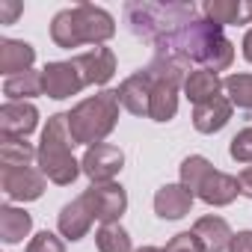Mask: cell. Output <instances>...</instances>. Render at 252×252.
Here are the masks:
<instances>
[{
  "instance_id": "obj_1",
  "label": "cell",
  "mask_w": 252,
  "mask_h": 252,
  "mask_svg": "<svg viewBox=\"0 0 252 252\" xmlns=\"http://www.w3.org/2000/svg\"><path fill=\"white\" fill-rule=\"evenodd\" d=\"M155 57L175 60L187 68L190 63H196L199 68L225 71L234 63V45L225 39L220 24L208 18H196L187 27H181L178 33H172L169 39H163L160 45H155Z\"/></svg>"
},
{
  "instance_id": "obj_2",
  "label": "cell",
  "mask_w": 252,
  "mask_h": 252,
  "mask_svg": "<svg viewBox=\"0 0 252 252\" xmlns=\"http://www.w3.org/2000/svg\"><path fill=\"white\" fill-rule=\"evenodd\" d=\"M116 36V21L107 9L95 3H77L71 9H63L51 21V39L57 48H80V45H104Z\"/></svg>"
},
{
  "instance_id": "obj_3",
  "label": "cell",
  "mask_w": 252,
  "mask_h": 252,
  "mask_svg": "<svg viewBox=\"0 0 252 252\" xmlns=\"http://www.w3.org/2000/svg\"><path fill=\"white\" fill-rule=\"evenodd\" d=\"M125 21H128L131 33L137 39L160 45L181 27L196 21V6L193 3H146V0H137V3L125 6Z\"/></svg>"
},
{
  "instance_id": "obj_4",
  "label": "cell",
  "mask_w": 252,
  "mask_h": 252,
  "mask_svg": "<svg viewBox=\"0 0 252 252\" xmlns=\"http://www.w3.org/2000/svg\"><path fill=\"white\" fill-rule=\"evenodd\" d=\"M71 131H68V113H57L48 119L45 131H42V143H39V169L48 181L68 187L77 181V175L83 172L80 160L71 155Z\"/></svg>"
},
{
  "instance_id": "obj_5",
  "label": "cell",
  "mask_w": 252,
  "mask_h": 252,
  "mask_svg": "<svg viewBox=\"0 0 252 252\" xmlns=\"http://www.w3.org/2000/svg\"><path fill=\"white\" fill-rule=\"evenodd\" d=\"M119 95L116 89H104L92 98H83L71 113H68V131L74 146H98L104 137L113 134L119 122Z\"/></svg>"
},
{
  "instance_id": "obj_6",
  "label": "cell",
  "mask_w": 252,
  "mask_h": 252,
  "mask_svg": "<svg viewBox=\"0 0 252 252\" xmlns=\"http://www.w3.org/2000/svg\"><path fill=\"white\" fill-rule=\"evenodd\" d=\"M83 202H86V208L92 211V217H95L101 225L119 222L122 214L128 211V193H125V187L116 184V181L92 184L89 190H83Z\"/></svg>"
},
{
  "instance_id": "obj_7",
  "label": "cell",
  "mask_w": 252,
  "mask_h": 252,
  "mask_svg": "<svg viewBox=\"0 0 252 252\" xmlns=\"http://www.w3.org/2000/svg\"><path fill=\"white\" fill-rule=\"evenodd\" d=\"M42 86L48 98H71L86 86V77L77 65V60H65V63H48L42 68Z\"/></svg>"
},
{
  "instance_id": "obj_8",
  "label": "cell",
  "mask_w": 252,
  "mask_h": 252,
  "mask_svg": "<svg viewBox=\"0 0 252 252\" xmlns=\"http://www.w3.org/2000/svg\"><path fill=\"white\" fill-rule=\"evenodd\" d=\"M80 166H83V175L92 184H107V181H113L122 172L125 155H122V149H116L110 143H98V146H89L86 149Z\"/></svg>"
},
{
  "instance_id": "obj_9",
  "label": "cell",
  "mask_w": 252,
  "mask_h": 252,
  "mask_svg": "<svg viewBox=\"0 0 252 252\" xmlns=\"http://www.w3.org/2000/svg\"><path fill=\"white\" fill-rule=\"evenodd\" d=\"M45 175L42 169L33 166H18V169H0V187H3L6 199L12 202H36L45 193Z\"/></svg>"
},
{
  "instance_id": "obj_10",
  "label": "cell",
  "mask_w": 252,
  "mask_h": 252,
  "mask_svg": "<svg viewBox=\"0 0 252 252\" xmlns=\"http://www.w3.org/2000/svg\"><path fill=\"white\" fill-rule=\"evenodd\" d=\"M116 95H119V104L131 116H149V110H152V74L143 68L131 77H125L119 83Z\"/></svg>"
},
{
  "instance_id": "obj_11",
  "label": "cell",
  "mask_w": 252,
  "mask_h": 252,
  "mask_svg": "<svg viewBox=\"0 0 252 252\" xmlns=\"http://www.w3.org/2000/svg\"><path fill=\"white\" fill-rule=\"evenodd\" d=\"M39 128V110L30 101H6L0 107V131L3 137H30Z\"/></svg>"
},
{
  "instance_id": "obj_12",
  "label": "cell",
  "mask_w": 252,
  "mask_h": 252,
  "mask_svg": "<svg viewBox=\"0 0 252 252\" xmlns=\"http://www.w3.org/2000/svg\"><path fill=\"white\" fill-rule=\"evenodd\" d=\"M74 60H77V65H80V71L86 77V86H104L116 74V54L110 48H104V45H98V48L74 57Z\"/></svg>"
},
{
  "instance_id": "obj_13",
  "label": "cell",
  "mask_w": 252,
  "mask_h": 252,
  "mask_svg": "<svg viewBox=\"0 0 252 252\" xmlns=\"http://www.w3.org/2000/svg\"><path fill=\"white\" fill-rule=\"evenodd\" d=\"M231 110H234V104L225 95H217V98H211L205 104H196L193 107V128L199 134H217L228 125Z\"/></svg>"
},
{
  "instance_id": "obj_14",
  "label": "cell",
  "mask_w": 252,
  "mask_h": 252,
  "mask_svg": "<svg viewBox=\"0 0 252 252\" xmlns=\"http://www.w3.org/2000/svg\"><path fill=\"white\" fill-rule=\"evenodd\" d=\"M237 193H240L237 178H234V175H225V172H220V169H211V172L205 175V181L199 184V190H196V196H199L205 205H214V208L231 205V202L237 199Z\"/></svg>"
},
{
  "instance_id": "obj_15",
  "label": "cell",
  "mask_w": 252,
  "mask_h": 252,
  "mask_svg": "<svg viewBox=\"0 0 252 252\" xmlns=\"http://www.w3.org/2000/svg\"><path fill=\"white\" fill-rule=\"evenodd\" d=\"M193 193L184 187V184H163L158 193H155V214L160 220H181L190 214L193 208Z\"/></svg>"
},
{
  "instance_id": "obj_16",
  "label": "cell",
  "mask_w": 252,
  "mask_h": 252,
  "mask_svg": "<svg viewBox=\"0 0 252 252\" xmlns=\"http://www.w3.org/2000/svg\"><path fill=\"white\" fill-rule=\"evenodd\" d=\"M92 222H95V217H92V211L86 208L83 196H77L74 202L63 205V211H60V217H57L60 234H63L65 240H71V243H74V240H83V237L89 234Z\"/></svg>"
},
{
  "instance_id": "obj_17",
  "label": "cell",
  "mask_w": 252,
  "mask_h": 252,
  "mask_svg": "<svg viewBox=\"0 0 252 252\" xmlns=\"http://www.w3.org/2000/svg\"><path fill=\"white\" fill-rule=\"evenodd\" d=\"M36 48L18 39H0V74L18 77L24 71H33Z\"/></svg>"
},
{
  "instance_id": "obj_18",
  "label": "cell",
  "mask_w": 252,
  "mask_h": 252,
  "mask_svg": "<svg viewBox=\"0 0 252 252\" xmlns=\"http://www.w3.org/2000/svg\"><path fill=\"white\" fill-rule=\"evenodd\" d=\"M205 18L225 27V24H249L252 21V0H208L202 6Z\"/></svg>"
},
{
  "instance_id": "obj_19",
  "label": "cell",
  "mask_w": 252,
  "mask_h": 252,
  "mask_svg": "<svg viewBox=\"0 0 252 252\" xmlns=\"http://www.w3.org/2000/svg\"><path fill=\"white\" fill-rule=\"evenodd\" d=\"M193 234L202 240L205 252H228V243L234 237L231 228H228V222L222 217H214V214L199 217L196 225H193Z\"/></svg>"
},
{
  "instance_id": "obj_20",
  "label": "cell",
  "mask_w": 252,
  "mask_h": 252,
  "mask_svg": "<svg viewBox=\"0 0 252 252\" xmlns=\"http://www.w3.org/2000/svg\"><path fill=\"white\" fill-rule=\"evenodd\" d=\"M220 92H222V80H220V74L211 71V68H196V71H190L187 80H184V95H187L193 104H205V101L217 98Z\"/></svg>"
},
{
  "instance_id": "obj_21",
  "label": "cell",
  "mask_w": 252,
  "mask_h": 252,
  "mask_svg": "<svg viewBox=\"0 0 252 252\" xmlns=\"http://www.w3.org/2000/svg\"><path fill=\"white\" fill-rule=\"evenodd\" d=\"M39 160V149H33L24 137H3L0 140V169H18Z\"/></svg>"
},
{
  "instance_id": "obj_22",
  "label": "cell",
  "mask_w": 252,
  "mask_h": 252,
  "mask_svg": "<svg viewBox=\"0 0 252 252\" xmlns=\"http://www.w3.org/2000/svg\"><path fill=\"white\" fill-rule=\"evenodd\" d=\"M33 228V217L21 208H12V205H3L0 208V237L3 243H21Z\"/></svg>"
},
{
  "instance_id": "obj_23",
  "label": "cell",
  "mask_w": 252,
  "mask_h": 252,
  "mask_svg": "<svg viewBox=\"0 0 252 252\" xmlns=\"http://www.w3.org/2000/svg\"><path fill=\"white\" fill-rule=\"evenodd\" d=\"M3 95H6V101H27V98L45 95L42 71H24V74H18V77H9V80L3 83Z\"/></svg>"
},
{
  "instance_id": "obj_24",
  "label": "cell",
  "mask_w": 252,
  "mask_h": 252,
  "mask_svg": "<svg viewBox=\"0 0 252 252\" xmlns=\"http://www.w3.org/2000/svg\"><path fill=\"white\" fill-rule=\"evenodd\" d=\"M95 243H98V252H134L131 249V234L119 222L101 225L98 234H95Z\"/></svg>"
},
{
  "instance_id": "obj_25",
  "label": "cell",
  "mask_w": 252,
  "mask_h": 252,
  "mask_svg": "<svg viewBox=\"0 0 252 252\" xmlns=\"http://www.w3.org/2000/svg\"><path fill=\"white\" fill-rule=\"evenodd\" d=\"M222 92L234 107L252 110V74H228L222 80Z\"/></svg>"
},
{
  "instance_id": "obj_26",
  "label": "cell",
  "mask_w": 252,
  "mask_h": 252,
  "mask_svg": "<svg viewBox=\"0 0 252 252\" xmlns=\"http://www.w3.org/2000/svg\"><path fill=\"white\" fill-rule=\"evenodd\" d=\"M211 169H214V166H211L208 158H202V155H190V158H184V163H181V184L196 196L199 184L205 181V175H208Z\"/></svg>"
},
{
  "instance_id": "obj_27",
  "label": "cell",
  "mask_w": 252,
  "mask_h": 252,
  "mask_svg": "<svg viewBox=\"0 0 252 252\" xmlns=\"http://www.w3.org/2000/svg\"><path fill=\"white\" fill-rule=\"evenodd\" d=\"M228 155H231V160H237V163H252V128H243L240 134L231 137Z\"/></svg>"
},
{
  "instance_id": "obj_28",
  "label": "cell",
  "mask_w": 252,
  "mask_h": 252,
  "mask_svg": "<svg viewBox=\"0 0 252 252\" xmlns=\"http://www.w3.org/2000/svg\"><path fill=\"white\" fill-rule=\"evenodd\" d=\"M27 252H65V243H63L54 231H39V234L27 243Z\"/></svg>"
},
{
  "instance_id": "obj_29",
  "label": "cell",
  "mask_w": 252,
  "mask_h": 252,
  "mask_svg": "<svg viewBox=\"0 0 252 252\" xmlns=\"http://www.w3.org/2000/svg\"><path fill=\"white\" fill-rule=\"evenodd\" d=\"M166 252H205V246L193 231H181L166 243Z\"/></svg>"
},
{
  "instance_id": "obj_30",
  "label": "cell",
  "mask_w": 252,
  "mask_h": 252,
  "mask_svg": "<svg viewBox=\"0 0 252 252\" xmlns=\"http://www.w3.org/2000/svg\"><path fill=\"white\" fill-rule=\"evenodd\" d=\"M21 12H24V6L18 0H0V24H12Z\"/></svg>"
},
{
  "instance_id": "obj_31",
  "label": "cell",
  "mask_w": 252,
  "mask_h": 252,
  "mask_svg": "<svg viewBox=\"0 0 252 252\" xmlns=\"http://www.w3.org/2000/svg\"><path fill=\"white\" fill-rule=\"evenodd\" d=\"M228 252H252V231H237L228 243Z\"/></svg>"
},
{
  "instance_id": "obj_32",
  "label": "cell",
  "mask_w": 252,
  "mask_h": 252,
  "mask_svg": "<svg viewBox=\"0 0 252 252\" xmlns=\"http://www.w3.org/2000/svg\"><path fill=\"white\" fill-rule=\"evenodd\" d=\"M237 184H240V196L252 199V166L240 169V175H237Z\"/></svg>"
},
{
  "instance_id": "obj_33",
  "label": "cell",
  "mask_w": 252,
  "mask_h": 252,
  "mask_svg": "<svg viewBox=\"0 0 252 252\" xmlns=\"http://www.w3.org/2000/svg\"><path fill=\"white\" fill-rule=\"evenodd\" d=\"M243 60L246 63H252V27L246 30V36H243Z\"/></svg>"
},
{
  "instance_id": "obj_34",
  "label": "cell",
  "mask_w": 252,
  "mask_h": 252,
  "mask_svg": "<svg viewBox=\"0 0 252 252\" xmlns=\"http://www.w3.org/2000/svg\"><path fill=\"white\" fill-rule=\"evenodd\" d=\"M134 252H166V249H160V246H140V249H134Z\"/></svg>"
}]
</instances>
